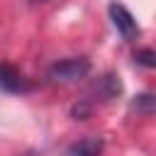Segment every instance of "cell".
Returning <instances> with one entry per match:
<instances>
[{
  "label": "cell",
  "mask_w": 156,
  "mask_h": 156,
  "mask_svg": "<svg viewBox=\"0 0 156 156\" xmlns=\"http://www.w3.org/2000/svg\"><path fill=\"white\" fill-rule=\"evenodd\" d=\"M90 73V61L78 56V58H63L58 63H54L49 68V80L58 83V85H71L78 83L80 78H85Z\"/></svg>",
  "instance_id": "cell-1"
},
{
  "label": "cell",
  "mask_w": 156,
  "mask_h": 156,
  "mask_svg": "<svg viewBox=\"0 0 156 156\" xmlns=\"http://www.w3.org/2000/svg\"><path fill=\"white\" fill-rule=\"evenodd\" d=\"M110 20H112L115 29L122 34V39L132 41V39L139 34V24H136L134 15H132V12H129L124 5H119V2H112V5H110Z\"/></svg>",
  "instance_id": "cell-2"
},
{
  "label": "cell",
  "mask_w": 156,
  "mask_h": 156,
  "mask_svg": "<svg viewBox=\"0 0 156 156\" xmlns=\"http://www.w3.org/2000/svg\"><path fill=\"white\" fill-rule=\"evenodd\" d=\"M27 88H29L27 80L12 66H7V63L0 66V90H5V93H24Z\"/></svg>",
  "instance_id": "cell-3"
},
{
  "label": "cell",
  "mask_w": 156,
  "mask_h": 156,
  "mask_svg": "<svg viewBox=\"0 0 156 156\" xmlns=\"http://www.w3.org/2000/svg\"><path fill=\"white\" fill-rule=\"evenodd\" d=\"M100 151H102V139L100 136H85V139L71 144L63 156H100Z\"/></svg>",
  "instance_id": "cell-4"
},
{
  "label": "cell",
  "mask_w": 156,
  "mask_h": 156,
  "mask_svg": "<svg viewBox=\"0 0 156 156\" xmlns=\"http://www.w3.org/2000/svg\"><path fill=\"white\" fill-rule=\"evenodd\" d=\"M93 90H95V95L100 100H110V98H117L122 93V83H119L117 76H102V78H98Z\"/></svg>",
  "instance_id": "cell-5"
},
{
  "label": "cell",
  "mask_w": 156,
  "mask_h": 156,
  "mask_svg": "<svg viewBox=\"0 0 156 156\" xmlns=\"http://www.w3.org/2000/svg\"><path fill=\"white\" fill-rule=\"evenodd\" d=\"M132 107L136 112H156V95H139Z\"/></svg>",
  "instance_id": "cell-6"
},
{
  "label": "cell",
  "mask_w": 156,
  "mask_h": 156,
  "mask_svg": "<svg viewBox=\"0 0 156 156\" xmlns=\"http://www.w3.org/2000/svg\"><path fill=\"white\" fill-rule=\"evenodd\" d=\"M134 61L146 68H156V49H141L134 54Z\"/></svg>",
  "instance_id": "cell-7"
},
{
  "label": "cell",
  "mask_w": 156,
  "mask_h": 156,
  "mask_svg": "<svg viewBox=\"0 0 156 156\" xmlns=\"http://www.w3.org/2000/svg\"><path fill=\"white\" fill-rule=\"evenodd\" d=\"M20 156H41V154H37V151H27V154H20Z\"/></svg>",
  "instance_id": "cell-8"
},
{
  "label": "cell",
  "mask_w": 156,
  "mask_h": 156,
  "mask_svg": "<svg viewBox=\"0 0 156 156\" xmlns=\"http://www.w3.org/2000/svg\"><path fill=\"white\" fill-rule=\"evenodd\" d=\"M32 2H44V0H32Z\"/></svg>",
  "instance_id": "cell-9"
}]
</instances>
